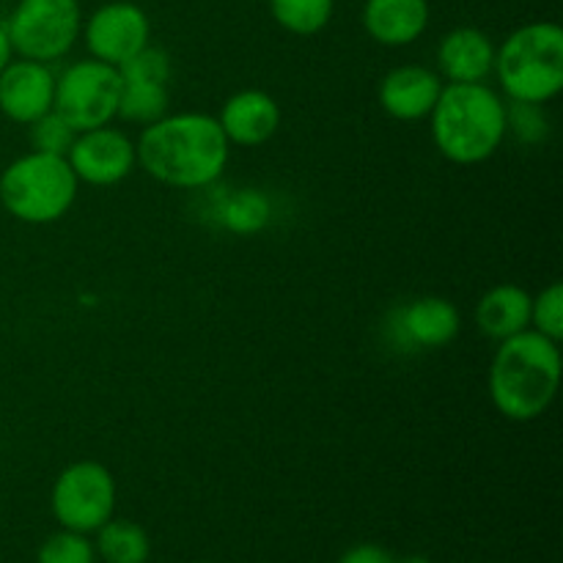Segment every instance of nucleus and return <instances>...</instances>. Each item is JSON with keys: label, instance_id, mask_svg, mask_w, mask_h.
<instances>
[{"label": "nucleus", "instance_id": "1", "mask_svg": "<svg viewBox=\"0 0 563 563\" xmlns=\"http://www.w3.org/2000/svg\"><path fill=\"white\" fill-rule=\"evenodd\" d=\"M137 165L159 185L174 190H201L223 176L231 143L220 130L218 115L165 113L143 126L135 143Z\"/></svg>", "mask_w": 563, "mask_h": 563}, {"label": "nucleus", "instance_id": "2", "mask_svg": "<svg viewBox=\"0 0 563 563\" xmlns=\"http://www.w3.org/2000/svg\"><path fill=\"white\" fill-rule=\"evenodd\" d=\"M561 372L559 341L537 330L528 328L511 339L498 341L487 377L493 407L509 421H537L559 396Z\"/></svg>", "mask_w": 563, "mask_h": 563}, {"label": "nucleus", "instance_id": "3", "mask_svg": "<svg viewBox=\"0 0 563 563\" xmlns=\"http://www.w3.org/2000/svg\"><path fill=\"white\" fill-rule=\"evenodd\" d=\"M429 121L434 146L454 165L487 163L506 141V102L487 82H445Z\"/></svg>", "mask_w": 563, "mask_h": 563}, {"label": "nucleus", "instance_id": "4", "mask_svg": "<svg viewBox=\"0 0 563 563\" xmlns=\"http://www.w3.org/2000/svg\"><path fill=\"white\" fill-rule=\"evenodd\" d=\"M493 75L511 102H553L563 88V27L553 20L515 27L495 47Z\"/></svg>", "mask_w": 563, "mask_h": 563}, {"label": "nucleus", "instance_id": "5", "mask_svg": "<svg viewBox=\"0 0 563 563\" xmlns=\"http://www.w3.org/2000/svg\"><path fill=\"white\" fill-rule=\"evenodd\" d=\"M77 190L80 181L66 157L33 148L0 174V203L11 218L27 225H47L64 218L75 207Z\"/></svg>", "mask_w": 563, "mask_h": 563}, {"label": "nucleus", "instance_id": "6", "mask_svg": "<svg viewBox=\"0 0 563 563\" xmlns=\"http://www.w3.org/2000/svg\"><path fill=\"white\" fill-rule=\"evenodd\" d=\"M3 25L14 55L53 64L64 58L80 38V0H16Z\"/></svg>", "mask_w": 563, "mask_h": 563}, {"label": "nucleus", "instance_id": "7", "mask_svg": "<svg viewBox=\"0 0 563 563\" xmlns=\"http://www.w3.org/2000/svg\"><path fill=\"white\" fill-rule=\"evenodd\" d=\"M49 511L66 531L93 533L115 511V478L102 462H71L55 478L49 493Z\"/></svg>", "mask_w": 563, "mask_h": 563}, {"label": "nucleus", "instance_id": "8", "mask_svg": "<svg viewBox=\"0 0 563 563\" xmlns=\"http://www.w3.org/2000/svg\"><path fill=\"white\" fill-rule=\"evenodd\" d=\"M121 99V75L104 60L86 58L66 66L55 77L53 110L69 121L75 132L104 126L115 119Z\"/></svg>", "mask_w": 563, "mask_h": 563}, {"label": "nucleus", "instance_id": "9", "mask_svg": "<svg viewBox=\"0 0 563 563\" xmlns=\"http://www.w3.org/2000/svg\"><path fill=\"white\" fill-rule=\"evenodd\" d=\"M82 38L91 58L121 66L152 38L148 14L132 0H110L82 20Z\"/></svg>", "mask_w": 563, "mask_h": 563}, {"label": "nucleus", "instance_id": "10", "mask_svg": "<svg viewBox=\"0 0 563 563\" xmlns=\"http://www.w3.org/2000/svg\"><path fill=\"white\" fill-rule=\"evenodd\" d=\"M66 163L82 185L113 187L135 170V141L119 126H93L77 132L75 143L66 152Z\"/></svg>", "mask_w": 563, "mask_h": 563}, {"label": "nucleus", "instance_id": "11", "mask_svg": "<svg viewBox=\"0 0 563 563\" xmlns=\"http://www.w3.org/2000/svg\"><path fill=\"white\" fill-rule=\"evenodd\" d=\"M460 308L445 297H418L390 313V339L401 352L443 350L460 335Z\"/></svg>", "mask_w": 563, "mask_h": 563}, {"label": "nucleus", "instance_id": "12", "mask_svg": "<svg viewBox=\"0 0 563 563\" xmlns=\"http://www.w3.org/2000/svg\"><path fill=\"white\" fill-rule=\"evenodd\" d=\"M55 75L49 64L31 58H11L0 71V113L16 124H33L53 110Z\"/></svg>", "mask_w": 563, "mask_h": 563}, {"label": "nucleus", "instance_id": "13", "mask_svg": "<svg viewBox=\"0 0 563 563\" xmlns=\"http://www.w3.org/2000/svg\"><path fill=\"white\" fill-rule=\"evenodd\" d=\"M443 77L423 64H401L390 69L377 86V102L390 119L421 121L429 119L443 91Z\"/></svg>", "mask_w": 563, "mask_h": 563}, {"label": "nucleus", "instance_id": "14", "mask_svg": "<svg viewBox=\"0 0 563 563\" xmlns=\"http://www.w3.org/2000/svg\"><path fill=\"white\" fill-rule=\"evenodd\" d=\"M218 121L231 146L256 148L278 135L280 108L262 88H245L225 99Z\"/></svg>", "mask_w": 563, "mask_h": 563}, {"label": "nucleus", "instance_id": "15", "mask_svg": "<svg viewBox=\"0 0 563 563\" xmlns=\"http://www.w3.org/2000/svg\"><path fill=\"white\" fill-rule=\"evenodd\" d=\"M432 20L429 0H366L361 22L368 38L383 47H407L427 33Z\"/></svg>", "mask_w": 563, "mask_h": 563}, {"label": "nucleus", "instance_id": "16", "mask_svg": "<svg viewBox=\"0 0 563 563\" xmlns=\"http://www.w3.org/2000/svg\"><path fill=\"white\" fill-rule=\"evenodd\" d=\"M438 66L445 82H487L495 69V42L482 27H454L440 38Z\"/></svg>", "mask_w": 563, "mask_h": 563}, {"label": "nucleus", "instance_id": "17", "mask_svg": "<svg viewBox=\"0 0 563 563\" xmlns=\"http://www.w3.org/2000/svg\"><path fill=\"white\" fill-rule=\"evenodd\" d=\"M476 324L487 339H511L531 328V295L517 284H498L476 302Z\"/></svg>", "mask_w": 563, "mask_h": 563}, {"label": "nucleus", "instance_id": "18", "mask_svg": "<svg viewBox=\"0 0 563 563\" xmlns=\"http://www.w3.org/2000/svg\"><path fill=\"white\" fill-rule=\"evenodd\" d=\"M93 539V550L104 563H146L152 555V539L146 528L132 520L110 517Z\"/></svg>", "mask_w": 563, "mask_h": 563}, {"label": "nucleus", "instance_id": "19", "mask_svg": "<svg viewBox=\"0 0 563 563\" xmlns=\"http://www.w3.org/2000/svg\"><path fill=\"white\" fill-rule=\"evenodd\" d=\"M168 82L121 80V99L119 110H115V119L135 126H148L168 113Z\"/></svg>", "mask_w": 563, "mask_h": 563}, {"label": "nucleus", "instance_id": "20", "mask_svg": "<svg viewBox=\"0 0 563 563\" xmlns=\"http://www.w3.org/2000/svg\"><path fill=\"white\" fill-rule=\"evenodd\" d=\"M273 20L295 36H317L330 25L335 0H267Z\"/></svg>", "mask_w": 563, "mask_h": 563}, {"label": "nucleus", "instance_id": "21", "mask_svg": "<svg viewBox=\"0 0 563 563\" xmlns=\"http://www.w3.org/2000/svg\"><path fill=\"white\" fill-rule=\"evenodd\" d=\"M36 563H97V550L88 533L66 531L47 537L36 553Z\"/></svg>", "mask_w": 563, "mask_h": 563}, {"label": "nucleus", "instance_id": "22", "mask_svg": "<svg viewBox=\"0 0 563 563\" xmlns=\"http://www.w3.org/2000/svg\"><path fill=\"white\" fill-rule=\"evenodd\" d=\"M506 135H515L520 143L537 146L550 135V119L544 104L509 102L506 104Z\"/></svg>", "mask_w": 563, "mask_h": 563}, {"label": "nucleus", "instance_id": "23", "mask_svg": "<svg viewBox=\"0 0 563 563\" xmlns=\"http://www.w3.org/2000/svg\"><path fill=\"white\" fill-rule=\"evenodd\" d=\"M27 137H31L33 152L58 154V157H66V152H69L71 143H75L77 132L69 121L60 119L55 110H49V113H44L42 119H36L33 124H27Z\"/></svg>", "mask_w": 563, "mask_h": 563}, {"label": "nucleus", "instance_id": "24", "mask_svg": "<svg viewBox=\"0 0 563 563\" xmlns=\"http://www.w3.org/2000/svg\"><path fill=\"white\" fill-rule=\"evenodd\" d=\"M531 330L548 335V339H563V284L553 280L544 286L537 297H531Z\"/></svg>", "mask_w": 563, "mask_h": 563}, {"label": "nucleus", "instance_id": "25", "mask_svg": "<svg viewBox=\"0 0 563 563\" xmlns=\"http://www.w3.org/2000/svg\"><path fill=\"white\" fill-rule=\"evenodd\" d=\"M121 75V80H152V82H170V58L165 49L152 47L146 44L143 49H137L132 58H126L124 64L115 66Z\"/></svg>", "mask_w": 563, "mask_h": 563}, {"label": "nucleus", "instance_id": "26", "mask_svg": "<svg viewBox=\"0 0 563 563\" xmlns=\"http://www.w3.org/2000/svg\"><path fill=\"white\" fill-rule=\"evenodd\" d=\"M339 563H396V555L379 544H355L341 555Z\"/></svg>", "mask_w": 563, "mask_h": 563}, {"label": "nucleus", "instance_id": "27", "mask_svg": "<svg viewBox=\"0 0 563 563\" xmlns=\"http://www.w3.org/2000/svg\"><path fill=\"white\" fill-rule=\"evenodd\" d=\"M14 58V47H11V38H9V31H5V25L0 22V71L9 66V60Z\"/></svg>", "mask_w": 563, "mask_h": 563}, {"label": "nucleus", "instance_id": "28", "mask_svg": "<svg viewBox=\"0 0 563 563\" xmlns=\"http://www.w3.org/2000/svg\"><path fill=\"white\" fill-rule=\"evenodd\" d=\"M396 563H432L427 555H405V559H396Z\"/></svg>", "mask_w": 563, "mask_h": 563}, {"label": "nucleus", "instance_id": "29", "mask_svg": "<svg viewBox=\"0 0 563 563\" xmlns=\"http://www.w3.org/2000/svg\"><path fill=\"white\" fill-rule=\"evenodd\" d=\"M203 563H209V561H203Z\"/></svg>", "mask_w": 563, "mask_h": 563}, {"label": "nucleus", "instance_id": "30", "mask_svg": "<svg viewBox=\"0 0 563 563\" xmlns=\"http://www.w3.org/2000/svg\"><path fill=\"white\" fill-rule=\"evenodd\" d=\"M264 3H267V0H264Z\"/></svg>", "mask_w": 563, "mask_h": 563}]
</instances>
